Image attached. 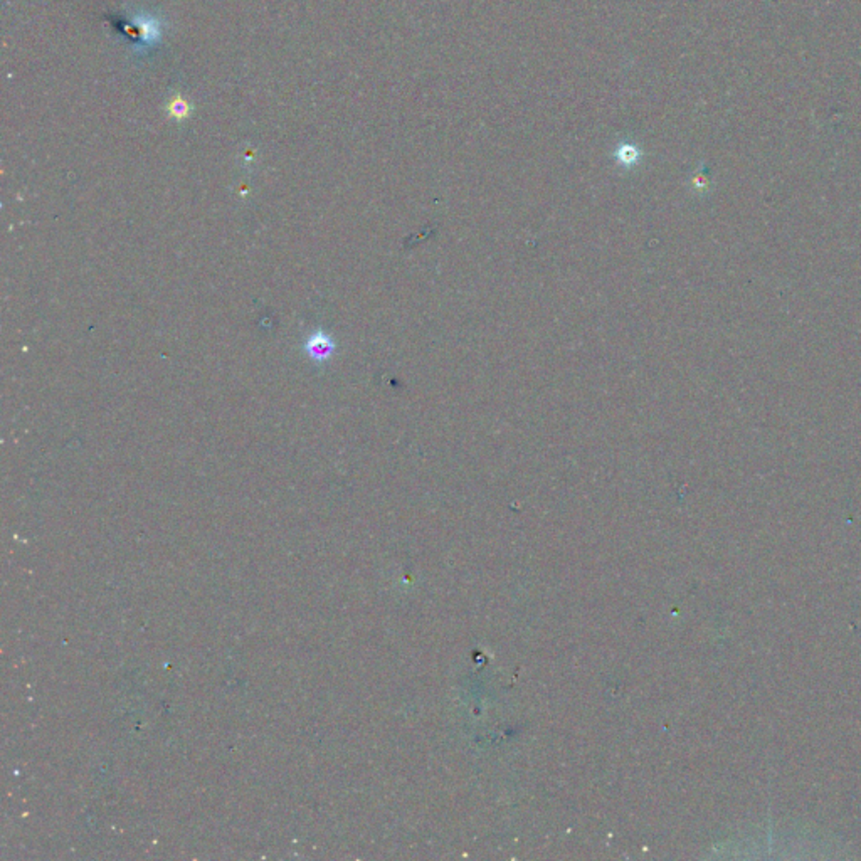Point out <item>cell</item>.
Returning a JSON list of instances; mask_svg holds the SVG:
<instances>
[{
	"label": "cell",
	"mask_w": 861,
	"mask_h": 861,
	"mask_svg": "<svg viewBox=\"0 0 861 861\" xmlns=\"http://www.w3.org/2000/svg\"><path fill=\"white\" fill-rule=\"evenodd\" d=\"M612 158L624 170H631L638 167L643 160V150L638 144L631 140H621L612 148Z\"/></svg>",
	"instance_id": "cell-1"
},
{
	"label": "cell",
	"mask_w": 861,
	"mask_h": 861,
	"mask_svg": "<svg viewBox=\"0 0 861 861\" xmlns=\"http://www.w3.org/2000/svg\"><path fill=\"white\" fill-rule=\"evenodd\" d=\"M131 28L136 30L135 37L140 39L139 44H144V46H150L160 35V24L148 16H136Z\"/></svg>",
	"instance_id": "cell-2"
},
{
	"label": "cell",
	"mask_w": 861,
	"mask_h": 861,
	"mask_svg": "<svg viewBox=\"0 0 861 861\" xmlns=\"http://www.w3.org/2000/svg\"><path fill=\"white\" fill-rule=\"evenodd\" d=\"M172 112H174L175 117H182V115L187 113V105L182 103V101H177L174 105V108H172Z\"/></svg>",
	"instance_id": "cell-3"
}]
</instances>
